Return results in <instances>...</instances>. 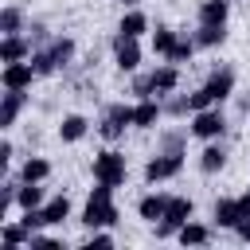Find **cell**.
<instances>
[{"label":"cell","mask_w":250,"mask_h":250,"mask_svg":"<svg viewBox=\"0 0 250 250\" xmlns=\"http://www.w3.org/2000/svg\"><path fill=\"white\" fill-rule=\"evenodd\" d=\"M117 219H121V211H117V203H113V188H109V184H98V188L90 191L78 223H82L86 230H98V227H113Z\"/></svg>","instance_id":"obj_1"},{"label":"cell","mask_w":250,"mask_h":250,"mask_svg":"<svg viewBox=\"0 0 250 250\" xmlns=\"http://www.w3.org/2000/svg\"><path fill=\"white\" fill-rule=\"evenodd\" d=\"M94 180L98 184H109V188H121L125 184V156L117 148L94 152Z\"/></svg>","instance_id":"obj_2"},{"label":"cell","mask_w":250,"mask_h":250,"mask_svg":"<svg viewBox=\"0 0 250 250\" xmlns=\"http://www.w3.org/2000/svg\"><path fill=\"white\" fill-rule=\"evenodd\" d=\"M227 133V117L219 105H207V109H195L191 113V137H203V141H219Z\"/></svg>","instance_id":"obj_3"},{"label":"cell","mask_w":250,"mask_h":250,"mask_svg":"<svg viewBox=\"0 0 250 250\" xmlns=\"http://www.w3.org/2000/svg\"><path fill=\"white\" fill-rule=\"evenodd\" d=\"M191 211H195V203L188 199V195H172L168 199V211H164V219L156 223V238H168V234H176L188 219H191Z\"/></svg>","instance_id":"obj_4"},{"label":"cell","mask_w":250,"mask_h":250,"mask_svg":"<svg viewBox=\"0 0 250 250\" xmlns=\"http://www.w3.org/2000/svg\"><path fill=\"white\" fill-rule=\"evenodd\" d=\"M133 125V105H125V102H117V105H109L105 109V117H102V125H98V133L105 137V141H117V137H125V129Z\"/></svg>","instance_id":"obj_5"},{"label":"cell","mask_w":250,"mask_h":250,"mask_svg":"<svg viewBox=\"0 0 250 250\" xmlns=\"http://www.w3.org/2000/svg\"><path fill=\"white\" fill-rule=\"evenodd\" d=\"M180 168H184V152H156V156L145 164V180H148V184L172 180V176H180Z\"/></svg>","instance_id":"obj_6"},{"label":"cell","mask_w":250,"mask_h":250,"mask_svg":"<svg viewBox=\"0 0 250 250\" xmlns=\"http://www.w3.org/2000/svg\"><path fill=\"white\" fill-rule=\"evenodd\" d=\"M113 62H117V70H137V62H141L137 35H125V31L113 35Z\"/></svg>","instance_id":"obj_7"},{"label":"cell","mask_w":250,"mask_h":250,"mask_svg":"<svg viewBox=\"0 0 250 250\" xmlns=\"http://www.w3.org/2000/svg\"><path fill=\"white\" fill-rule=\"evenodd\" d=\"M35 78H39V74H35L31 59H23V62H4V70H0V86H4V90H27Z\"/></svg>","instance_id":"obj_8"},{"label":"cell","mask_w":250,"mask_h":250,"mask_svg":"<svg viewBox=\"0 0 250 250\" xmlns=\"http://www.w3.org/2000/svg\"><path fill=\"white\" fill-rule=\"evenodd\" d=\"M203 90L211 94V102H215V105H219V102H227V98L234 94V70H230V66H215V70H211V78L203 82Z\"/></svg>","instance_id":"obj_9"},{"label":"cell","mask_w":250,"mask_h":250,"mask_svg":"<svg viewBox=\"0 0 250 250\" xmlns=\"http://www.w3.org/2000/svg\"><path fill=\"white\" fill-rule=\"evenodd\" d=\"M31 59V39L27 35H4L0 39V62H23Z\"/></svg>","instance_id":"obj_10"},{"label":"cell","mask_w":250,"mask_h":250,"mask_svg":"<svg viewBox=\"0 0 250 250\" xmlns=\"http://www.w3.org/2000/svg\"><path fill=\"white\" fill-rule=\"evenodd\" d=\"M23 105H27V94H23V90H4V102H0V129H12Z\"/></svg>","instance_id":"obj_11"},{"label":"cell","mask_w":250,"mask_h":250,"mask_svg":"<svg viewBox=\"0 0 250 250\" xmlns=\"http://www.w3.org/2000/svg\"><path fill=\"white\" fill-rule=\"evenodd\" d=\"M160 113H164L160 98H141V102L133 105V125H137V129H152V125L160 121Z\"/></svg>","instance_id":"obj_12"},{"label":"cell","mask_w":250,"mask_h":250,"mask_svg":"<svg viewBox=\"0 0 250 250\" xmlns=\"http://www.w3.org/2000/svg\"><path fill=\"white\" fill-rule=\"evenodd\" d=\"M215 227H223V230H234L238 223H242V207H238V199H215Z\"/></svg>","instance_id":"obj_13"},{"label":"cell","mask_w":250,"mask_h":250,"mask_svg":"<svg viewBox=\"0 0 250 250\" xmlns=\"http://www.w3.org/2000/svg\"><path fill=\"white\" fill-rule=\"evenodd\" d=\"M148 78H152V94H156V98H160V94H172V90L180 86V70H176V62H164V66H156Z\"/></svg>","instance_id":"obj_14"},{"label":"cell","mask_w":250,"mask_h":250,"mask_svg":"<svg viewBox=\"0 0 250 250\" xmlns=\"http://www.w3.org/2000/svg\"><path fill=\"white\" fill-rule=\"evenodd\" d=\"M90 133V121L82 117V113H66L62 121H59V137L66 141V145H74V141H82Z\"/></svg>","instance_id":"obj_15"},{"label":"cell","mask_w":250,"mask_h":250,"mask_svg":"<svg viewBox=\"0 0 250 250\" xmlns=\"http://www.w3.org/2000/svg\"><path fill=\"white\" fill-rule=\"evenodd\" d=\"M168 199H172V195H156V191H148V195L137 203L141 219H145V223H156V219H164V211H168Z\"/></svg>","instance_id":"obj_16"},{"label":"cell","mask_w":250,"mask_h":250,"mask_svg":"<svg viewBox=\"0 0 250 250\" xmlns=\"http://www.w3.org/2000/svg\"><path fill=\"white\" fill-rule=\"evenodd\" d=\"M176 238H180L184 246H203V242H211V230H207L203 223H191V219H188V223L176 230Z\"/></svg>","instance_id":"obj_17"},{"label":"cell","mask_w":250,"mask_h":250,"mask_svg":"<svg viewBox=\"0 0 250 250\" xmlns=\"http://www.w3.org/2000/svg\"><path fill=\"white\" fill-rule=\"evenodd\" d=\"M47 51H51V59H55V70H62V66L74 59V39L59 35V39H51V43H47Z\"/></svg>","instance_id":"obj_18"},{"label":"cell","mask_w":250,"mask_h":250,"mask_svg":"<svg viewBox=\"0 0 250 250\" xmlns=\"http://www.w3.org/2000/svg\"><path fill=\"white\" fill-rule=\"evenodd\" d=\"M47 176H51V164L43 156H27L23 168H20V180H31V184H43Z\"/></svg>","instance_id":"obj_19"},{"label":"cell","mask_w":250,"mask_h":250,"mask_svg":"<svg viewBox=\"0 0 250 250\" xmlns=\"http://www.w3.org/2000/svg\"><path fill=\"white\" fill-rule=\"evenodd\" d=\"M230 0H203L199 4V23H227Z\"/></svg>","instance_id":"obj_20"},{"label":"cell","mask_w":250,"mask_h":250,"mask_svg":"<svg viewBox=\"0 0 250 250\" xmlns=\"http://www.w3.org/2000/svg\"><path fill=\"white\" fill-rule=\"evenodd\" d=\"M223 27H227V23H199V31H195V47H219V43L227 39Z\"/></svg>","instance_id":"obj_21"},{"label":"cell","mask_w":250,"mask_h":250,"mask_svg":"<svg viewBox=\"0 0 250 250\" xmlns=\"http://www.w3.org/2000/svg\"><path fill=\"white\" fill-rule=\"evenodd\" d=\"M223 164H227V148H223V145H207V148L199 152V168H203L207 176H211V172H219Z\"/></svg>","instance_id":"obj_22"},{"label":"cell","mask_w":250,"mask_h":250,"mask_svg":"<svg viewBox=\"0 0 250 250\" xmlns=\"http://www.w3.org/2000/svg\"><path fill=\"white\" fill-rule=\"evenodd\" d=\"M16 203L27 211V207H43V188L31 184V180H20V191H16Z\"/></svg>","instance_id":"obj_23"},{"label":"cell","mask_w":250,"mask_h":250,"mask_svg":"<svg viewBox=\"0 0 250 250\" xmlns=\"http://www.w3.org/2000/svg\"><path fill=\"white\" fill-rule=\"evenodd\" d=\"M43 215H47V227L66 223V219H70V199H66V195H55V199L43 207Z\"/></svg>","instance_id":"obj_24"},{"label":"cell","mask_w":250,"mask_h":250,"mask_svg":"<svg viewBox=\"0 0 250 250\" xmlns=\"http://www.w3.org/2000/svg\"><path fill=\"white\" fill-rule=\"evenodd\" d=\"M117 31H125V35H141V31H148V16H145V12H125L121 23H117Z\"/></svg>","instance_id":"obj_25"},{"label":"cell","mask_w":250,"mask_h":250,"mask_svg":"<svg viewBox=\"0 0 250 250\" xmlns=\"http://www.w3.org/2000/svg\"><path fill=\"white\" fill-rule=\"evenodd\" d=\"M176 39H180V35H176L172 27H156V31H152V55H164V59H168V51L176 47Z\"/></svg>","instance_id":"obj_26"},{"label":"cell","mask_w":250,"mask_h":250,"mask_svg":"<svg viewBox=\"0 0 250 250\" xmlns=\"http://www.w3.org/2000/svg\"><path fill=\"white\" fill-rule=\"evenodd\" d=\"M0 31L4 35H20L23 31V12L20 8H4L0 12Z\"/></svg>","instance_id":"obj_27"},{"label":"cell","mask_w":250,"mask_h":250,"mask_svg":"<svg viewBox=\"0 0 250 250\" xmlns=\"http://www.w3.org/2000/svg\"><path fill=\"white\" fill-rule=\"evenodd\" d=\"M23 242H31V230L23 223H8L4 227V246H23Z\"/></svg>","instance_id":"obj_28"},{"label":"cell","mask_w":250,"mask_h":250,"mask_svg":"<svg viewBox=\"0 0 250 250\" xmlns=\"http://www.w3.org/2000/svg\"><path fill=\"white\" fill-rule=\"evenodd\" d=\"M191 51H195V39H176V47L168 51V62H191Z\"/></svg>","instance_id":"obj_29"},{"label":"cell","mask_w":250,"mask_h":250,"mask_svg":"<svg viewBox=\"0 0 250 250\" xmlns=\"http://www.w3.org/2000/svg\"><path fill=\"white\" fill-rule=\"evenodd\" d=\"M184 133H164V141H160V152H184Z\"/></svg>","instance_id":"obj_30"},{"label":"cell","mask_w":250,"mask_h":250,"mask_svg":"<svg viewBox=\"0 0 250 250\" xmlns=\"http://www.w3.org/2000/svg\"><path fill=\"white\" fill-rule=\"evenodd\" d=\"M82 246H90V250H105V246H113V238H109V234H102V227H98V230H90V234H86V242H82Z\"/></svg>","instance_id":"obj_31"},{"label":"cell","mask_w":250,"mask_h":250,"mask_svg":"<svg viewBox=\"0 0 250 250\" xmlns=\"http://www.w3.org/2000/svg\"><path fill=\"white\" fill-rule=\"evenodd\" d=\"M133 94H137V98H156V94H152V78H148V74H137V78H133Z\"/></svg>","instance_id":"obj_32"},{"label":"cell","mask_w":250,"mask_h":250,"mask_svg":"<svg viewBox=\"0 0 250 250\" xmlns=\"http://www.w3.org/2000/svg\"><path fill=\"white\" fill-rule=\"evenodd\" d=\"M164 113H172V117H184V113H191V98H172V102L164 105Z\"/></svg>","instance_id":"obj_33"},{"label":"cell","mask_w":250,"mask_h":250,"mask_svg":"<svg viewBox=\"0 0 250 250\" xmlns=\"http://www.w3.org/2000/svg\"><path fill=\"white\" fill-rule=\"evenodd\" d=\"M23 31H27V39H31V43H47V39H51L43 23H31V27H23Z\"/></svg>","instance_id":"obj_34"},{"label":"cell","mask_w":250,"mask_h":250,"mask_svg":"<svg viewBox=\"0 0 250 250\" xmlns=\"http://www.w3.org/2000/svg\"><path fill=\"white\" fill-rule=\"evenodd\" d=\"M8 160H12V141H4V145H0V172L8 168Z\"/></svg>","instance_id":"obj_35"},{"label":"cell","mask_w":250,"mask_h":250,"mask_svg":"<svg viewBox=\"0 0 250 250\" xmlns=\"http://www.w3.org/2000/svg\"><path fill=\"white\" fill-rule=\"evenodd\" d=\"M234 234H238V238H242V242H250V219H242V223H238V227H234Z\"/></svg>","instance_id":"obj_36"},{"label":"cell","mask_w":250,"mask_h":250,"mask_svg":"<svg viewBox=\"0 0 250 250\" xmlns=\"http://www.w3.org/2000/svg\"><path fill=\"white\" fill-rule=\"evenodd\" d=\"M238 207H242V219H250V191L238 195Z\"/></svg>","instance_id":"obj_37"},{"label":"cell","mask_w":250,"mask_h":250,"mask_svg":"<svg viewBox=\"0 0 250 250\" xmlns=\"http://www.w3.org/2000/svg\"><path fill=\"white\" fill-rule=\"evenodd\" d=\"M121 4H125V8H133V4H137V0H121Z\"/></svg>","instance_id":"obj_38"}]
</instances>
